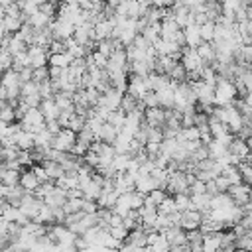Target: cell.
Listing matches in <instances>:
<instances>
[{"instance_id":"1","label":"cell","mask_w":252,"mask_h":252,"mask_svg":"<svg viewBox=\"0 0 252 252\" xmlns=\"http://www.w3.org/2000/svg\"><path fill=\"white\" fill-rule=\"evenodd\" d=\"M20 124H22L24 130H30V132L35 134V132H39L41 128H45V116H43V112H41L39 106H30V108L26 110L24 118L20 120Z\"/></svg>"},{"instance_id":"2","label":"cell","mask_w":252,"mask_h":252,"mask_svg":"<svg viewBox=\"0 0 252 252\" xmlns=\"http://www.w3.org/2000/svg\"><path fill=\"white\" fill-rule=\"evenodd\" d=\"M28 55H30L32 69L49 65V49H47V47H43V45L30 43V45H28Z\"/></svg>"},{"instance_id":"3","label":"cell","mask_w":252,"mask_h":252,"mask_svg":"<svg viewBox=\"0 0 252 252\" xmlns=\"http://www.w3.org/2000/svg\"><path fill=\"white\" fill-rule=\"evenodd\" d=\"M41 205H43V199H39L37 195H33V193H26L24 197H22V201H20V209H22V213L24 215H28L30 219H33L35 215H37V211L41 209Z\"/></svg>"},{"instance_id":"4","label":"cell","mask_w":252,"mask_h":252,"mask_svg":"<svg viewBox=\"0 0 252 252\" xmlns=\"http://www.w3.org/2000/svg\"><path fill=\"white\" fill-rule=\"evenodd\" d=\"M203 222V213L197 211V209H187L181 213V222L179 226L183 230H193V228H199Z\"/></svg>"},{"instance_id":"5","label":"cell","mask_w":252,"mask_h":252,"mask_svg":"<svg viewBox=\"0 0 252 252\" xmlns=\"http://www.w3.org/2000/svg\"><path fill=\"white\" fill-rule=\"evenodd\" d=\"M126 93H130L132 96H136L138 100L148 93V87H146V81L142 75H136V73H130V81H128V87H126Z\"/></svg>"},{"instance_id":"6","label":"cell","mask_w":252,"mask_h":252,"mask_svg":"<svg viewBox=\"0 0 252 252\" xmlns=\"http://www.w3.org/2000/svg\"><path fill=\"white\" fill-rule=\"evenodd\" d=\"M93 28H94V35H96V41H98V39H106V37H110V35H112L114 24L110 22V18H108V16H104V18H100Z\"/></svg>"},{"instance_id":"7","label":"cell","mask_w":252,"mask_h":252,"mask_svg":"<svg viewBox=\"0 0 252 252\" xmlns=\"http://www.w3.org/2000/svg\"><path fill=\"white\" fill-rule=\"evenodd\" d=\"M39 183H41V181H39V177L35 175L33 169H26V171L20 173V185L26 189V193H33Z\"/></svg>"},{"instance_id":"8","label":"cell","mask_w":252,"mask_h":252,"mask_svg":"<svg viewBox=\"0 0 252 252\" xmlns=\"http://www.w3.org/2000/svg\"><path fill=\"white\" fill-rule=\"evenodd\" d=\"M183 33H185V45H189V47H197V45L203 41V37H201V30H199L197 24H189V26H185V28H183Z\"/></svg>"},{"instance_id":"9","label":"cell","mask_w":252,"mask_h":252,"mask_svg":"<svg viewBox=\"0 0 252 252\" xmlns=\"http://www.w3.org/2000/svg\"><path fill=\"white\" fill-rule=\"evenodd\" d=\"M156 187H159V185H158V181L152 177V173H148V175H138V177H136V183H134V189H136V191L148 195V193H150L152 189H156Z\"/></svg>"},{"instance_id":"10","label":"cell","mask_w":252,"mask_h":252,"mask_svg":"<svg viewBox=\"0 0 252 252\" xmlns=\"http://www.w3.org/2000/svg\"><path fill=\"white\" fill-rule=\"evenodd\" d=\"M39 108H41V112H43V116H45V122L59 118V112H61V110H59L55 98H43L41 104H39Z\"/></svg>"},{"instance_id":"11","label":"cell","mask_w":252,"mask_h":252,"mask_svg":"<svg viewBox=\"0 0 252 252\" xmlns=\"http://www.w3.org/2000/svg\"><path fill=\"white\" fill-rule=\"evenodd\" d=\"M16 146L20 148V150H33L35 148V138H33V132H30V130H20L18 134H16Z\"/></svg>"},{"instance_id":"12","label":"cell","mask_w":252,"mask_h":252,"mask_svg":"<svg viewBox=\"0 0 252 252\" xmlns=\"http://www.w3.org/2000/svg\"><path fill=\"white\" fill-rule=\"evenodd\" d=\"M118 132H120V130H118L114 124H110V122H102V126H100V132H98L96 140H102V142H108V144H112V142L116 140Z\"/></svg>"},{"instance_id":"13","label":"cell","mask_w":252,"mask_h":252,"mask_svg":"<svg viewBox=\"0 0 252 252\" xmlns=\"http://www.w3.org/2000/svg\"><path fill=\"white\" fill-rule=\"evenodd\" d=\"M26 49H28V41L20 35V32L12 33V35H10V41H8V51H10L12 55H16V53L26 51Z\"/></svg>"},{"instance_id":"14","label":"cell","mask_w":252,"mask_h":252,"mask_svg":"<svg viewBox=\"0 0 252 252\" xmlns=\"http://www.w3.org/2000/svg\"><path fill=\"white\" fill-rule=\"evenodd\" d=\"M28 22H30L35 30H41V28H47V26L51 24V16L45 14V12H41V10H37L35 14H32V16L28 18Z\"/></svg>"},{"instance_id":"15","label":"cell","mask_w":252,"mask_h":252,"mask_svg":"<svg viewBox=\"0 0 252 252\" xmlns=\"http://www.w3.org/2000/svg\"><path fill=\"white\" fill-rule=\"evenodd\" d=\"M73 55L69 51H61V53H49V65H57V67H69L73 63Z\"/></svg>"},{"instance_id":"16","label":"cell","mask_w":252,"mask_h":252,"mask_svg":"<svg viewBox=\"0 0 252 252\" xmlns=\"http://www.w3.org/2000/svg\"><path fill=\"white\" fill-rule=\"evenodd\" d=\"M20 173H22L20 169L6 167V171L0 177V183H4V185H20Z\"/></svg>"},{"instance_id":"17","label":"cell","mask_w":252,"mask_h":252,"mask_svg":"<svg viewBox=\"0 0 252 252\" xmlns=\"http://www.w3.org/2000/svg\"><path fill=\"white\" fill-rule=\"evenodd\" d=\"M173 199H175L177 211L183 213V211H187V209H193V201H191V195H189V193H175Z\"/></svg>"},{"instance_id":"18","label":"cell","mask_w":252,"mask_h":252,"mask_svg":"<svg viewBox=\"0 0 252 252\" xmlns=\"http://www.w3.org/2000/svg\"><path fill=\"white\" fill-rule=\"evenodd\" d=\"M24 67H32V63H30V55H28V49H26V51L16 53V55H14V63H12V69H16L18 73H20Z\"/></svg>"},{"instance_id":"19","label":"cell","mask_w":252,"mask_h":252,"mask_svg":"<svg viewBox=\"0 0 252 252\" xmlns=\"http://www.w3.org/2000/svg\"><path fill=\"white\" fill-rule=\"evenodd\" d=\"M215 26H217V22H213V20H207L205 24L199 26L203 41H213L215 39Z\"/></svg>"},{"instance_id":"20","label":"cell","mask_w":252,"mask_h":252,"mask_svg":"<svg viewBox=\"0 0 252 252\" xmlns=\"http://www.w3.org/2000/svg\"><path fill=\"white\" fill-rule=\"evenodd\" d=\"M130 158H132L130 154H116V156L112 158V167H114V171H116V173H118V171H126Z\"/></svg>"},{"instance_id":"21","label":"cell","mask_w":252,"mask_h":252,"mask_svg":"<svg viewBox=\"0 0 252 252\" xmlns=\"http://www.w3.org/2000/svg\"><path fill=\"white\" fill-rule=\"evenodd\" d=\"M173 211H177V207H175V199H173V195H167V197L158 205V213H161V215H169V213H173Z\"/></svg>"},{"instance_id":"22","label":"cell","mask_w":252,"mask_h":252,"mask_svg":"<svg viewBox=\"0 0 252 252\" xmlns=\"http://www.w3.org/2000/svg\"><path fill=\"white\" fill-rule=\"evenodd\" d=\"M12 63H14V55L8 51V47H0V69L2 71L12 69Z\"/></svg>"},{"instance_id":"23","label":"cell","mask_w":252,"mask_h":252,"mask_svg":"<svg viewBox=\"0 0 252 252\" xmlns=\"http://www.w3.org/2000/svg\"><path fill=\"white\" fill-rule=\"evenodd\" d=\"M0 120H4V122H14L16 120V108L10 102L0 106Z\"/></svg>"},{"instance_id":"24","label":"cell","mask_w":252,"mask_h":252,"mask_svg":"<svg viewBox=\"0 0 252 252\" xmlns=\"http://www.w3.org/2000/svg\"><path fill=\"white\" fill-rule=\"evenodd\" d=\"M63 69H65V67L49 65V77H51V79H59V77H61V73H63Z\"/></svg>"},{"instance_id":"25","label":"cell","mask_w":252,"mask_h":252,"mask_svg":"<svg viewBox=\"0 0 252 252\" xmlns=\"http://www.w3.org/2000/svg\"><path fill=\"white\" fill-rule=\"evenodd\" d=\"M8 222L10 220H6L4 217H0V234H8Z\"/></svg>"},{"instance_id":"26","label":"cell","mask_w":252,"mask_h":252,"mask_svg":"<svg viewBox=\"0 0 252 252\" xmlns=\"http://www.w3.org/2000/svg\"><path fill=\"white\" fill-rule=\"evenodd\" d=\"M150 4L156 6V8H165L167 6V0H150Z\"/></svg>"},{"instance_id":"27","label":"cell","mask_w":252,"mask_h":252,"mask_svg":"<svg viewBox=\"0 0 252 252\" xmlns=\"http://www.w3.org/2000/svg\"><path fill=\"white\" fill-rule=\"evenodd\" d=\"M37 6H41V4H45V2H49V0H33Z\"/></svg>"},{"instance_id":"28","label":"cell","mask_w":252,"mask_h":252,"mask_svg":"<svg viewBox=\"0 0 252 252\" xmlns=\"http://www.w3.org/2000/svg\"><path fill=\"white\" fill-rule=\"evenodd\" d=\"M2 213H4V201H0V217H2Z\"/></svg>"},{"instance_id":"29","label":"cell","mask_w":252,"mask_h":252,"mask_svg":"<svg viewBox=\"0 0 252 252\" xmlns=\"http://www.w3.org/2000/svg\"><path fill=\"white\" fill-rule=\"evenodd\" d=\"M0 201H4V191H2V183H0Z\"/></svg>"},{"instance_id":"30","label":"cell","mask_w":252,"mask_h":252,"mask_svg":"<svg viewBox=\"0 0 252 252\" xmlns=\"http://www.w3.org/2000/svg\"><path fill=\"white\" fill-rule=\"evenodd\" d=\"M175 2H181V0H167V6H173Z\"/></svg>"},{"instance_id":"31","label":"cell","mask_w":252,"mask_h":252,"mask_svg":"<svg viewBox=\"0 0 252 252\" xmlns=\"http://www.w3.org/2000/svg\"><path fill=\"white\" fill-rule=\"evenodd\" d=\"M140 2H146V4H150V0H140Z\"/></svg>"},{"instance_id":"32","label":"cell","mask_w":252,"mask_h":252,"mask_svg":"<svg viewBox=\"0 0 252 252\" xmlns=\"http://www.w3.org/2000/svg\"><path fill=\"white\" fill-rule=\"evenodd\" d=\"M0 77H2V69H0Z\"/></svg>"},{"instance_id":"33","label":"cell","mask_w":252,"mask_h":252,"mask_svg":"<svg viewBox=\"0 0 252 252\" xmlns=\"http://www.w3.org/2000/svg\"><path fill=\"white\" fill-rule=\"evenodd\" d=\"M0 100H2V98H0Z\"/></svg>"}]
</instances>
